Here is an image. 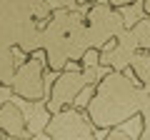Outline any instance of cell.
I'll return each mask as SVG.
<instances>
[{
  "label": "cell",
  "mask_w": 150,
  "mask_h": 140,
  "mask_svg": "<svg viewBox=\"0 0 150 140\" xmlns=\"http://www.w3.org/2000/svg\"><path fill=\"white\" fill-rule=\"evenodd\" d=\"M148 100L150 90L135 85L125 73H105L83 113L88 115L95 130H115L123 123L133 120L135 115H140Z\"/></svg>",
  "instance_id": "1"
},
{
  "label": "cell",
  "mask_w": 150,
  "mask_h": 140,
  "mask_svg": "<svg viewBox=\"0 0 150 140\" xmlns=\"http://www.w3.org/2000/svg\"><path fill=\"white\" fill-rule=\"evenodd\" d=\"M90 50L88 40V25L83 10H53L48 25L43 28V65L50 73L68 70V63H83L85 53Z\"/></svg>",
  "instance_id": "2"
},
{
  "label": "cell",
  "mask_w": 150,
  "mask_h": 140,
  "mask_svg": "<svg viewBox=\"0 0 150 140\" xmlns=\"http://www.w3.org/2000/svg\"><path fill=\"white\" fill-rule=\"evenodd\" d=\"M43 28L33 13V0H0V48L35 55L43 50Z\"/></svg>",
  "instance_id": "3"
},
{
  "label": "cell",
  "mask_w": 150,
  "mask_h": 140,
  "mask_svg": "<svg viewBox=\"0 0 150 140\" xmlns=\"http://www.w3.org/2000/svg\"><path fill=\"white\" fill-rule=\"evenodd\" d=\"M85 25H88V40H90V50H105L112 45V40L128 28L125 15L118 10H112L108 3H90L85 10Z\"/></svg>",
  "instance_id": "4"
},
{
  "label": "cell",
  "mask_w": 150,
  "mask_h": 140,
  "mask_svg": "<svg viewBox=\"0 0 150 140\" xmlns=\"http://www.w3.org/2000/svg\"><path fill=\"white\" fill-rule=\"evenodd\" d=\"M43 135L48 140H98L88 115L73 105L50 115V120L43 125Z\"/></svg>",
  "instance_id": "5"
},
{
  "label": "cell",
  "mask_w": 150,
  "mask_h": 140,
  "mask_svg": "<svg viewBox=\"0 0 150 140\" xmlns=\"http://www.w3.org/2000/svg\"><path fill=\"white\" fill-rule=\"evenodd\" d=\"M43 70H45V65L38 55H30L23 65H18L13 83H10L13 95L20 98V100H28V103H40L45 98Z\"/></svg>",
  "instance_id": "6"
},
{
  "label": "cell",
  "mask_w": 150,
  "mask_h": 140,
  "mask_svg": "<svg viewBox=\"0 0 150 140\" xmlns=\"http://www.w3.org/2000/svg\"><path fill=\"white\" fill-rule=\"evenodd\" d=\"M83 90H85V83H83L80 70H63L53 80V85H50L48 100H45V113L55 115L60 110L70 108L75 103V98L80 95Z\"/></svg>",
  "instance_id": "7"
},
{
  "label": "cell",
  "mask_w": 150,
  "mask_h": 140,
  "mask_svg": "<svg viewBox=\"0 0 150 140\" xmlns=\"http://www.w3.org/2000/svg\"><path fill=\"white\" fill-rule=\"evenodd\" d=\"M138 53L140 50H138V45H135L133 35H130L128 28H125L118 38L112 40V45H108L105 50L98 53V65H100L103 70H108V73H125V68H130V60Z\"/></svg>",
  "instance_id": "8"
},
{
  "label": "cell",
  "mask_w": 150,
  "mask_h": 140,
  "mask_svg": "<svg viewBox=\"0 0 150 140\" xmlns=\"http://www.w3.org/2000/svg\"><path fill=\"white\" fill-rule=\"evenodd\" d=\"M0 133L10 140H23L28 133V118L13 100L0 105Z\"/></svg>",
  "instance_id": "9"
},
{
  "label": "cell",
  "mask_w": 150,
  "mask_h": 140,
  "mask_svg": "<svg viewBox=\"0 0 150 140\" xmlns=\"http://www.w3.org/2000/svg\"><path fill=\"white\" fill-rule=\"evenodd\" d=\"M130 70H133L135 80L140 83L143 90H150V53L140 50L133 60H130Z\"/></svg>",
  "instance_id": "10"
},
{
  "label": "cell",
  "mask_w": 150,
  "mask_h": 140,
  "mask_svg": "<svg viewBox=\"0 0 150 140\" xmlns=\"http://www.w3.org/2000/svg\"><path fill=\"white\" fill-rule=\"evenodd\" d=\"M128 33L133 35L138 50L150 53V18H143V15H140L135 23H130V25H128Z\"/></svg>",
  "instance_id": "11"
},
{
  "label": "cell",
  "mask_w": 150,
  "mask_h": 140,
  "mask_svg": "<svg viewBox=\"0 0 150 140\" xmlns=\"http://www.w3.org/2000/svg\"><path fill=\"white\" fill-rule=\"evenodd\" d=\"M15 70H18L15 53H13V50L0 48V88H3V85H5V88H10L13 75H15Z\"/></svg>",
  "instance_id": "12"
},
{
  "label": "cell",
  "mask_w": 150,
  "mask_h": 140,
  "mask_svg": "<svg viewBox=\"0 0 150 140\" xmlns=\"http://www.w3.org/2000/svg\"><path fill=\"white\" fill-rule=\"evenodd\" d=\"M105 73H108V70H103L100 65H85V68H80V75H83V83H85V88H95Z\"/></svg>",
  "instance_id": "13"
},
{
  "label": "cell",
  "mask_w": 150,
  "mask_h": 140,
  "mask_svg": "<svg viewBox=\"0 0 150 140\" xmlns=\"http://www.w3.org/2000/svg\"><path fill=\"white\" fill-rule=\"evenodd\" d=\"M140 120H143V125H140V138L138 140H150V100L140 110Z\"/></svg>",
  "instance_id": "14"
},
{
  "label": "cell",
  "mask_w": 150,
  "mask_h": 140,
  "mask_svg": "<svg viewBox=\"0 0 150 140\" xmlns=\"http://www.w3.org/2000/svg\"><path fill=\"white\" fill-rule=\"evenodd\" d=\"M105 140H135V138H133V135H128L125 130L115 128V130H108V133H105Z\"/></svg>",
  "instance_id": "15"
},
{
  "label": "cell",
  "mask_w": 150,
  "mask_h": 140,
  "mask_svg": "<svg viewBox=\"0 0 150 140\" xmlns=\"http://www.w3.org/2000/svg\"><path fill=\"white\" fill-rule=\"evenodd\" d=\"M140 13H143V18H150V0L140 3Z\"/></svg>",
  "instance_id": "16"
}]
</instances>
